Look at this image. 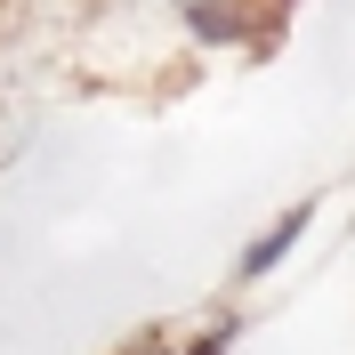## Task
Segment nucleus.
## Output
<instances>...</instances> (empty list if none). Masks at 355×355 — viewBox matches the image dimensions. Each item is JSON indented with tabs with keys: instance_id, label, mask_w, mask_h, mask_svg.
I'll use <instances>...</instances> for the list:
<instances>
[{
	"instance_id": "1",
	"label": "nucleus",
	"mask_w": 355,
	"mask_h": 355,
	"mask_svg": "<svg viewBox=\"0 0 355 355\" xmlns=\"http://www.w3.org/2000/svg\"><path fill=\"white\" fill-rule=\"evenodd\" d=\"M299 234H307V210H291V218L275 226V234H259V243H250V259H243V275H266V266L283 259V250L299 243Z\"/></svg>"
}]
</instances>
